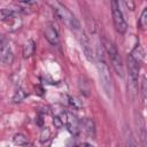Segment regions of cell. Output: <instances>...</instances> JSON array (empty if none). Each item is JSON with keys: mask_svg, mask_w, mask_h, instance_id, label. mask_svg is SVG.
I'll return each mask as SVG.
<instances>
[{"mask_svg": "<svg viewBox=\"0 0 147 147\" xmlns=\"http://www.w3.org/2000/svg\"><path fill=\"white\" fill-rule=\"evenodd\" d=\"M98 71H99V77L101 82V86L107 94L108 98L113 96V83H111V77H110V71L108 69V65L102 56V52L100 54V51L98 48Z\"/></svg>", "mask_w": 147, "mask_h": 147, "instance_id": "1", "label": "cell"}, {"mask_svg": "<svg viewBox=\"0 0 147 147\" xmlns=\"http://www.w3.org/2000/svg\"><path fill=\"white\" fill-rule=\"evenodd\" d=\"M102 42H103V47H105V51L107 52L110 61H111V65L115 70V72L119 76V77H123L124 76V70H123V63H122V60H121V56L118 55V52L116 49V47L114 46V44L111 41H109L108 39L103 38L102 39Z\"/></svg>", "mask_w": 147, "mask_h": 147, "instance_id": "2", "label": "cell"}, {"mask_svg": "<svg viewBox=\"0 0 147 147\" xmlns=\"http://www.w3.org/2000/svg\"><path fill=\"white\" fill-rule=\"evenodd\" d=\"M53 6H54V9H55L57 16H59L65 24H68V25H69L70 28H72V29H76V30L79 29L80 24H79L78 20L76 18V16H75L64 5H62V3H60V2H55V3H53Z\"/></svg>", "mask_w": 147, "mask_h": 147, "instance_id": "3", "label": "cell"}, {"mask_svg": "<svg viewBox=\"0 0 147 147\" xmlns=\"http://www.w3.org/2000/svg\"><path fill=\"white\" fill-rule=\"evenodd\" d=\"M111 14H113V21H114V25L117 32L119 33H125L126 31V22L124 20L123 13L119 8V2L117 1H111Z\"/></svg>", "mask_w": 147, "mask_h": 147, "instance_id": "4", "label": "cell"}, {"mask_svg": "<svg viewBox=\"0 0 147 147\" xmlns=\"http://www.w3.org/2000/svg\"><path fill=\"white\" fill-rule=\"evenodd\" d=\"M0 57H1V62L6 65H10L14 61V54L5 37L1 38V42H0Z\"/></svg>", "mask_w": 147, "mask_h": 147, "instance_id": "5", "label": "cell"}, {"mask_svg": "<svg viewBox=\"0 0 147 147\" xmlns=\"http://www.w3.org/2000/svg\"><path fill=\"white\" fill-rule=\"evenodd\" d=\"M127 71H129V79L133 86H137L138 76H139V63L131 56L127 55Z\"/></svg>", "mask_w": 147, "mask_h": 147, "instance_id": "6", "label": "cell"}, {"mask_svg": "<svg viewBox=\"0 0 147 147\" xmlns=\"http://www.w3.org/2000/svg\"><path fill=\"white\" fill-rule=\"evenodd\" d=\"M80 44H82V48H83V52L86 56V59L88 61H92L93 60V51H92V46H91V42H90V39L88 37L86 36V33H82L80 36Z\"/></svg>", "mask_w": 147, "mask_h": 147, "instance_id": "7", "label": "cell"}, {"mask_svg": "<svg viewBox=\"0 0 147 147\" xmlns=\"http://www.w3.org/2000/svg\"><path fill=\"white\" fill-rule=\"evenodd\" d=\"M137 126L139 129V137H140V141H141V145L142 147H147V130L145 127V124H144V119L142 117L138 114L137 115Z\"/></svg>", "mask_w": 147, "mask_h": 147, "instance_id": "8", "label": "cell"}, {"mask_svg": "<svg viewBox=\"0 0 147 147\" xmlns=\"http://www.w3.org/2000/svg\"><path fill=\"white\" fill-rule=\"evenodd\" d=\"M45 38H46L47 41H48L51 45H53V46H55V45L59 44V33H57V31L54 29V26H52V25H49V26L46 28Z\"/></svg>", "mask_w": 147, "mask_h": 147, "instance_id": "9", "label": "cell"}, {"mask_svg": "<svg viewBox=\"0 0 147 147\" xmlns=\"http://www.w3.org/2000/svg\"><path fill=\"white\" fill-rule=\"evenodd\" d=\"M68 130L72 133V134H77L78 133V121L76 118V116H74L70 113H67V123H65Z\"/></svg>", "mask_w": 147, "mask_h": 147, "instance_id": "10", "label": "cell"}, {"mask_svg": "<svg viewBox=\"0 0 147 147\" xmlns=\"http://www.w3.org/2000/svg\"><path fill=\"white\" fill-rule=\"evenodd\" d=\"M82 124H83V127H84L85 133L88 137L95 138V124H94L93 119H91V118H84L82 121Z\"/></svg>", "mask_w": 147, "mask_h": 147, "instance_id": "11", "label": "cell"}, {"mask_svg": "<svg viewBox=\"0 0 147 147\" xmlns=\"http://www.w3.org/2000/svg\"><path fill=\"white\" fill-rule=\"evenodd\" d=\"M34 48H36V44L32 39H29L28 41L24 42L23 45V56L26 59V57H30L33 52H34Z\"/></svg>", "mask_w": 147, "mask_h": 147, "instance_id": "12", "label": "cell"}, {"mask_svg": "<svg viewBox=\"0 0 147 147\" xmlns=\"http://www.w3.org/2000/svg\"><path fill=\"white\" fill-rule=\"evenodd\" d=\"M15 15H16V13H15V10H14V9L2 8V9L0 10V18H1L2 21H7V20L13 21V20H16Z\"/></svg>", "mask_w": 147, "mask_h": 147, "instance_id": "13", "label": "cell"}, {"mask_svg": "<svg viewBox=\"0 0 147 147\" xmlns=\"http://www.w3.org/2000/svg\"><path fill=\"white\" fill-rule=\"evenodd\" d=\"M26 96H28V93H26L23 88H18V90H16V92L14 93L11 100H13L14 103H20V102H22Z\"/></svg>", "mask_w": 147, "mask_h": 147, "instance_id": "14", "label": "cell"}, {"mask_svg": "<svg viewBox=\"0 0 147 147\" xmlns=\"http://www.w3.org/2000/svg\"><path fill=\"white\" fill-rule=\"evenodd\" d=\"M13 142H14L15 145H17V146H26V145H29L28 138H26L24 134H22V133L15 134V136L13 137Z\"/></svg>", "mask_w": 147, "mask_h": 147, "instance_id": "15", "label": "cell"}, {"mask_svg": "<svg viewBox=\"0 0 147 147\" xmlns=\"http://www.w3.org/2000/svg\"><path fill=\"white\" fill-rule=\"evenodd\" d=\"M138 63H140L141 61H142V59H144V52H142V48L140 47V46H137L133 51H132V53L130 54Z\"/></svg>", "mask_w": 147, "mask_h": 147, "instance_id": "16", "label": "cell"}, {"mask_svg": "<svg viewBox=\"0 0 147 147\" xmlns=\"http://www.w3.org/2000/svg\"><path fill=\"white\" fill-rule=\"evenodd\" d=\"M139 26L142 30H147V8H145L139 18Z\"/></svg>", "mask_w": 147, "mask_h": 147, "instance_id": "17", "label": "cell"}, {"mask_svg": "<svg viewBox=\"0 0 147 147\" xmlns=\"http://www.w3.org/2000/svg\"><path fill=\"white\" fill-rule=\"evenodd\" d=\"M49 138H51V131H49V129L44 127L41 130V133H40V141L41 142H46Z\"/></svg>", "mask_w": 147, "mask_h": 147, "instance_id": "18", "label": "cell"}, {"mask_svg": "<svg viewBox=\"0 0 147 147\" xmlns=\"http://www.w3.org/2000/svg\"><path fill=\"white\" fill-rule=\"evenodd\" d=\"M53 123H54V125L56 126V127H62L63 126V124L65 123L64 122V119H62L60 116H54V118H53Z\"/></svg>", "mask_w": 147, "mask_h": 147, "instance_id": "19", "label": "cell"}, {"mask_svg": "<svg viewBox=\"0 0 147 147\" xmlns=\"http://www.w3.org/2000/svg\"><path fill=\"white\" fill-rule=\"evenodd\" d=\"M70 103L72 105V106H75L76 108H79V107H82V103L76 99V98H70Z\"/></svg>", "mask_w": 147, "mask_h": 147, "instance_id": "20", "label": "cell"}, {"mask_svg": "<svg viewBox=\"0 0 147 147\" xmlns=\"http://www.w3.org/2000/svg\"><path fill=\"white\" fill-rule=\"evenodd\" d=\"M123 3L125 5V7L127 9H130V10H133L134 9V2L133 1H124Z\"/></svg>", "mask_w": 147, "mask_h": 147, "instance_id": "21", "label": "cell"}, {"mask_svg": "<svg viewBox=\"0 0 147 147\" xmlns=\"http://www.w3.org/2000/svg\"><path fill=\"white\" fill-rule=\"evenodd\" d=\"M36 93H38L39 95H42L44 94V88L41 87V86H36Z\"/></svg>", "mask_w": 147, "mask_h": 147, "instance_id": "22", "label": "cell"}, {"mask_svg": "<svg viewBox=\"0 0 147 147\" xmlns=\"http://www.w3.org/2000/svg\"><path fill=\"white\" fill-rule=\"evenodd\" d=\"M84 147H94V146L91 145V144H88V142H85V144H84Z\"/></svg>", "mask_w": 147, "mask_h": 147, "instance_id": "23", "label": "cell"}, {"mask_svg": "<svg viewBox=\"0 0 147 147\" xmlns=\"http://www.w3.org/2000/svg\"><path fill=\"white\" fill-rule=\"evenodd\" d=\"M129 147H137V146H136V144H134L133 141H131V142L129 144Z\"/></svg>", "mask_w": 147, "mask_h": 147, "instance_id": "24", "label": "cell"}]
</instances>
